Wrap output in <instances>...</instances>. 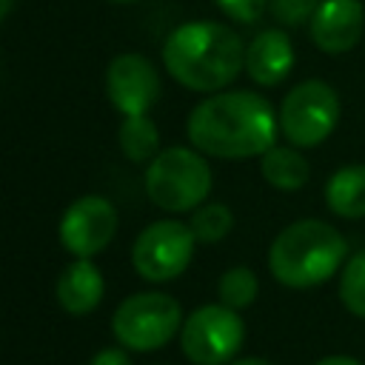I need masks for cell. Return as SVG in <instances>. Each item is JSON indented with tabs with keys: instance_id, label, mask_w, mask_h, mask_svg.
I'll return each mask as SVG.
<instances>
[{
	"instance_id": "obj_20",
	"label": "cell",
	"mask_w": 365,
	"mask_h": 365,
	"mask_svg": "<svg viewBox=\"0 0 365 365\" xmlns=\"http://www.w3.org/2000/svg\"><path fill=\"white\" fill-rule=\"evenodd\" d=\"M322 0H268V9L277 23L282 26H302L305 20L314 17L317 6Z\"/></svg>"
},
{
	"instance_id": "obj_22",
	"label": "cell",
	"mask_w": 365,
	"mask_h": 365,
	"mask_svg": "<svg viewBox=\"0 0 365 365\" xmlns=\"http://www.w3.org/2000/svg\"><path fill=\"white\" fill-rule=\"evenodd\" d=\"M91 365H131V359H128V354L120 351V348H103V351L91 359Z\"/></svg>"
},
{
	"instance_id": "obj_11",
	"label": "cell",
	"mask_w": 365,
	"mask_h": 365,
	"mask_svg": "<svg viewBox=\"0 0 365 365\" xmlns=\"http://www.w3.org/2000/svg\"><path fill=\"white\" fill-rule=\"evenodd\" d=\"M365 26V9L359 0H322L308 20L311 40L325 54L351 51Z\"/></svg>"
},
{
	"instance_id": "obj_9",
	"label": "cell",
	"mask_w": 365,
	"mask_h": 365,
	"mask_svg": "<svg viewBox=\"0 0 365 365\" xmlns=\"http://www.w3.org/2000/svg\"><path fill=\"white\" fill-rule=\"evenodd\" d=\"M114 234H117V208L100 194H86L63 211L60 242L74 257L91 259L94 254L108 248Z\"/></svg>"
},
{
	"instance_id": "obj_17",
	"label": "cell",
	"mask_w": 365,
	"mask_h": 365,
	"mask_svg": "<svg viewBox=\"0 0 365 365\" xmlns=\"http://www.w3.org/2000/svg\"><path fill=\"white\" fill-rule=\"evenodd\" d=\"M231 225H234V214L222 202H205L194 208L191 222H188L197 242H220L231 231Z\"/></svg>"
},
{
	"instance_id": "obj_16",
	"label": "cell",
	"mask_w": 365,
	"mask_h": 365,
	"mask_svg": "<svg viewBox=\"0 0 365 365\" xmlns=\"http://www.w3.org/2000/svg\"><path fill=\"white\" fill-rule=\"evenodd\" d=\"M120 151L131 163H151L160 154V131L148 114H131L120 123Z\"/></svg>"
},
{
	"instance_id": "obj_21",
	"label": "cell",
	"mask_w": 365,
	"mask_h": 365,
	"mask_svg": "<svg viewBox=\"0 0 365 365\" xmlns=\"http://www.w3.org/2000/svg\"><path fill=\"white\" fill-rule=\"evenodd\" d=\"M214 6L225 17H231L234 23L251 26V23H257L262 17V11L268 9V0H214Z\"/></svg>"
},
{
	"instance_id": "obj_3",
	"label": "cell",
	"mask_w": 365,
	"mask_h": 365,
	"mask_svg": "<svg viewBox=\"0 0 365 365\" xmlns=\"http://www.w3.org/2000/svg\"><path fill=\"white\" fill-rule=\"evenodd\" d=\"M345 237L322 220H297L277 234L268 251V268L288 288H314L331 279L345 262Z\"/></svg>"
},
{
	"instance_id": "obj_25",
	"label": "cell",
	"mask_w": 365,
	"mask_h": 365,
	"mask_svg": "<svg viewBox=\"0 0 365 365\" xmlns=\"http://www.w3.org/2000/svg\"><path fill=\"white\" fill-rule=\"evenodd\" d=\"M11 6H14V0H0V20H3V17L11 11Z\"/></svg>"
},
{
	"instance_id": "obj_1",
	"label": "cell",
	"mask_w": 365,
	"mask_h": 365,
	"mask_svg": "<svg viewBox=\"0 0 365 365\" xmlns=\"http://www.w3.org/2000/svg\"><path fill=\"white\" fill-rule=\"evenodd\" d=\"M279 120L271 103L254 91H217L188 114V140L220 160L262 157L277 140Z\"/></svg>"
},
{
	"instance_id": "obj_19",
	"label": "cell",
	"mask_w": 365,
	"mask_h": 365,
	"mask_svg": "<svg viewBox=\"0 0 365 365\" xmlns=\"http://www.w3.org/2000/svg\"><path fill=\"white\" fill-rule=\"evenodd\" d=\"M339 299L354 317L365 319V251L354 254L345 262L339 277Z\"/></svg>"
},
{
	"instance_id": "obj_6",
	"label": "cell",
	"mask_w": 365,
	"mask_h": 365,
	"mask_svg": "<svg viewBox=\"0 0 365 365\" xmlns=\"http://www.w3.org/2000/svg\"><path fill=\"white\" fill-rule=\"evenodd\" d=\"M279 131L297 148H314L331 137L339 120V97L322 80L294 86L279 106Z\"/></svg>"
},
{
	"instance_id": "obj_4",
	"label": "cell",
	"mask_w": 365,
	"mask_h": 365,
	"mask_svg": "<svg viewBox=\"0 0 365 365\" xmlns=\"http://www.w3.org/2000/svg\"><path fill=\"white\" fill-rule=\"evenodd\" d=\"M145 194L163 211H194L211 194V168L191 148H165L145 168Z\"/></svg>"
},
{
	"instance_id": "obj_2",
	"label": "cell",
	"mask_w": 365,
	"mask_h": 365,
	"mask_svg": "<svg viewBox=\"0 0 365 365\" xmlns=\"http://www.w3.org/2000/svg\"><path fill=\"white\" fill-rule=\"evenodd\" d=\"M163 66L191 91H220L245 68V46L225 23L191 20L165 37Z\"/></svg>"
},
{
	"instance_id": "obj_12",
	"label": "cell",
	"mask_w": 365,
	"mask_h": 365,
	"mask_svg": "<svg viewBox=\"0 0 365 365\" xmlns=\"http://www.w3.org/2000/svg\"><path fill=\"white\" fill-rule=\"evenodd\" d=\"M291 68L294 46L282 29H265L245 46V71L257 86H279Z\"/></svg>"
},
{
	"instance_id": "obj_15",
	"label": "cell",
	"mask_w": 365,
	"mask_h": 365,
	"mask_svg": "<svg viewBox=\"0 0 365 365\" xmlns=\"http://www.w3.org/2000/svg\"><path fill=\"white\" fill-rule=\"evenodd\" d=\"M259 171L265 182L279 191H299L311 174L308 160L297 148H285V145H271L259 160Z\"/></svg>"
},
{
	"instance_id": "obj_7",
	"label": "cell",
	"mask_w": 365,
	"mask_h": 365,
	"mask_svg": "<svg viewBox=\"0 0 365 365\" xmlns=\"http://www.w3.org/2000/svg\"><path fill=\"white\" fill-rule=\"evenodd\" d=\"M245 325L228 305H202L188 314L180 331L182 354L194 365H225L242 348Z\"/></svg>"
},
{
	"instance_id": "obj_26",
	"label": "cell",
	"mask_w": 365,
	"mask_h": 365,
	"mask_svg": "<svg viewBox=\"0 0 365 365\" xmlns=\"http://www.w3.org/2000/svg\"><path fill=\"white\" fill-rule=\"evenodd\" d=\"M111 3H123L125 6V3H134V0H111Z\"/></svg>"
},
{
	"instance_id": "obj_23",
	"label": "cell",
	"mask_w": 365,
	"mask_h": 365,
	"mask_svg": "<svg viewBox=\"0 0 365 365\" xmlns=\"http://www.w3.org/2000/svg\"><path fill=\"white\" fill-rule=\"evenodd\" d=\"M317 365H359L354 356H325V359H319Z\"/></svg>"
},
{
	"instance_id": "obj_8",
	"label": "cell",
	"mask_w": 365,
	"mask_h": 365,
	"mask_svg": "<svg viewBox=\"0 0 365 365\" xmlns=\"http://www.w3.org/2000/svg\"><path fill=\"white\" fill-rule=\"evenodd\" d=\"M194 234L177 220H160L140 231L131 248L137 274L148 282H165L180 277L194 257Z\"/></svg>"
},
{
	"instance_id": "obj_5",
	"label": "cell",
	"mask_w": 365,
	"mask_h": 365,
	"mask_svg": "<svg viewBox=\"0 0 365 365\" xmlns=\"http://www.w3.org/2000/svg\"><path fill=\"white\" fill-rule=\"evenodd\" d=\"M180 322L182 311L174 297L145 291L120 302L111 317V331L131 351H154L180 331Z\"/></svg>"
},
{
	"instance_id": "obj_24",
	"label": "cell",
	"mask_w": 365,
	"mask_h": 365,
	"mask_svg": "<svg viewBox=\"0 0 365 365\" xmlns=\"http://www.w3.org/2000/svg\"><path fill=\"white\" fill-rule=\"evenodd\" d=\"M231 365H271L268 359H259V356H245V359H237Z\"/></svg>"
},
{
	"instance_id": "obj_13",
	"label": "cell",
	"mask_w": 365,
	"mask_h": 365,
	"mask_svg": "<svg viewBox=\"0 0 365 365\" xmlns=\"http://www.w3.org/2000/svg\"><path fill=\"white\" fill-rule=\"evenodd\" d=\"M103 274L100 268L86 259V257H77L71 265L63 268L60 279H57V302L63 311L68 314H88L100 305L103 299Z\"/></svg>"
},
{
	"instance_id": "obj_18",
	"label": "cell",
	"mask_w": 365,
	"mask_h": 365,
	"mask_svg": "<svg viewBox=\"0 0 365 365\" xmlns=\"http://www.w3.org/2000/svg\"><path fill=\"white\" fill-rule=\"evenodd\" d=\"M220 302L240 311V308H248L254 299H257V291H259V282L254 277L251 268L245 265H237V268H228L222 277H220Z\"/></svg>"
},
{
	"instance_id": "obj_10",
	"label": "cell",
	"mask_w": 365,
	"mask_h": 365,
	"mask_svg": "<svg viewBox=\"0 0 365 365\" xmlns=\"http://www.w3.org/2000/svg\"><path fill=\"white\" fill-rule=\"evenodd\" d=\"M106 91L111 106L125 117H131V114H148V108L160 100L163 86L154 63L143 54L128 51V54H117L108 63Z\"/></svg>"
},
{
	"instance_id": "obj_14",
	"label": "cell",
	"mask_w": 365,
	"mask_h": 365,
	"mask_svg": "<svg viewBox=\"0 0 365 365\" xmlns=\"http://www.w3.org/2000/svg\"><path fill=\"white\" fill-rule=\"evenodd\" d=\"M325 205L345 220L365 217V165H342L325 182Z\"/></svg>"
}]
</instances>
